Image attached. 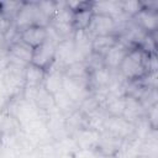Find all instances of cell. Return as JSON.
Listing matches in <instances>:
<instances>
[{"mask_svg": "<svg viewBox=\"0 0 158 158\" xmlns=\"http://www.w3.org/2000/svg\"><path fill=\"white\" fill-rule=\"evenodd\" d=\"M107 117H109V115L105 112V110L102 107H100L99 110L94 111L93 114L85 116V127L91 128V130L101 133L104 131L105 122H106Z\"/></svg>", "mask_w": 158, "mask_h": 158, "instance_id": "cell-23", "label": "cell"}, {"mask_svg": "<svg viewBox=\"0 0 158 158\" xmlns=\"http://www.w3.org/2000/svg\"><path fill=\"white\" fill-rule=\"evenodd\" d=\"M142 9H143L142 1H137V0L121 1V10H122V12H123L127 17H130V19L135 17Z\"/></svg>", "mask_w": 158, "mask_h": 158, "instance_id": "cell-29", "label": "cell"}, {"mask_svg": "<svg viewBox=\"0 0 158 158\" xmlns=\"http://www.w3.org/2000/svg\"><path fill=\"white\" fill-rule=\"evenodd\" d=\"M132 21L141 27L146 33H154L158 28V14L157 10H152L148 7H143L135 17H132Z\"/></svg>", "mask_w": 158, "mask_h": 158, "instance_id": "cell-15", "label": "cell"}, {"mask_svg": "<svg viewBox=\"0 0 158 158\" xmlns=\"http://www.w3.org/2000/svg\"><path fill=\"white\" fill-rule=\"evenodd\" d=\"M118 41L116 35H106V36H96L93 37V53L99 56H105V53Z\"/></svg>", "mask_w": 158, "mask_h": 158, "instance_id": "cell-22", "label": "cell"}, {"mask_svg": "<svg viewBox=\"0 0 158 158\" xmlns=\"http://www.w3.org/2000/svg\"><path fill=\"white\" fill-rule=\"evenodd\" d=\"M112 74H114V72H111L106 67L89 72V84H90L91 91L106 88L112 78Z\"/></svg>", "mask_w": 158, "mask_h": 158, "instance_id": "cell-19", "label": "cell"}, {"mask_svg": "<svg viewBox=\"0 0 158 158\" xmlns=\"http://www.w3.org/2000/svg\"><path fill=\"white\" fill-rule=\"evenodd\" d=\"M130 49L131 48L127 47L125 43H122L121 41H117L104 56V64H105V67L109 68L111 72L118 70L122 60L125 59V57L127 56Z\"/></svg>", "mask_w": 158, "mask_h": 158, "instance_id": "cell-10", "label": "cell"}, {"mask_svg": "<svg viewBox=\"0 0 158 158\" xmlns=\"http://www.w3.org/2000/svg\"><path fill=\"white\" fill-rule=\"evenodd\" d=\"M26 67L27 65H22V64L14 63L10 60L7 69L0 77L10 99H15L22 94V90L25 88V69H26Z\"/></svg>", "mask_w": 158, "mask_h": 158, "instance_id": "cell-3", "label": "cell"}, {"mask_svg": "<svg viewBox=\"0 0 158 158\" xmlns=\"http://www.w3.org/2000/svg\"><path fill=\"white\" fill-rule=\"evenodd\" d=\"M5 51H6V49H5ZM1 52H2V49H0V53H1Z\"/></svg>", "mask_w": 158, "mask_h": 158, "instance_id": "cell-35", "label": "cell"}, {"mask_svg": "<svg viewBox=\"0 0 158 158\" xmlns=\"http://www.w3.org/2000/svg\"><path fill=\"white\" fill-rule=\"evenodd\" d=\"M104 131L121 139H128L135 133V125L126 121L122 116H109L106 118Z\"/></svg>", "mask_w": 158, "mask_h": 158, "instance_id": "cell-7", "label": "cell"}, {"mask_svg": "<svg viewBox=\"0 0 158 158\" xmlns=\"http://www.w3.org/2000/svg\"><path fill=\"white\" fill-rule=\"evenodd\" d=\"M125 139H121L109 132L102 131L100 133V138H99V143H98V148L96 151L101 154L109 156V157H116L123 144Z\"/></svg>", "mask_w": 158, "mask_h": 158, "instance_id": "cell-11", "label": "cell"}, {"mask_svg": "<svg viewBox=\"0 0 158 158\" xmlns=\"http://www.w3.org/2000/svg\"><path fill=\"white\" fill-rule=\"evenodd\" d=\"M46 77V70L30 63L25 69V86L41 88Z\"/></svg>", "mask_w": 158, "mask_h": 158, "instance_id": "cell-21", "label": "cell"}, {"mask_svg": "<svg viewBox=\"0 0 158 158\" xmlns=\"http://www.w3.org/2000/svg\"><path fill=\"white\" fill-rule=\"evenodd\" d=\"M2 20V15H1V12H0V21Z\"/></svg>", "mask_w": 158, "mask_h": 158, "instance_id": "cell-34", "label": "cell"}, {"mask_svg": "<svg viewBox=\"0 0 158 158\" xmlns=\"http://www.w3.org/2000/svg\"><path fill=\"white\" fill-rule=\"evenodd\" d=\"M56 46L51 40H46L41 46L33 48V56H32V64L47 70L52 63L54 62V54H56Z\"/></svg>", "mask_w": 158, "mask_h": 158, "instance_id": "cell-8", "label": "cell"}, {"mask_svg": "<svg viewBox=\"0 0 158 158\" xmlns=\"http://www.w3.org/2000/svg\"><path fill=\"white\" fill-rule=\"evenodd\" d=\"M10 64V58H9V54L6 51H2L0 53V77L5 73V70L7 69Z\"/></svg>", "mask_w": 158, "mask_h": 158, "instance_id": "cell-33", "label": "cell"}, {"mask_svg": "<svg viewBox=\"0 0 158 158\" xmlns=\"http://www.w3.org/2000/svg\"><path fill=\"white\" fill-rule=\"evenodd\" d=\"M63 79H64V68L59 67L56 63H52V65L46 70V77L42 86L53 95L62 89Z\"/></svg>", "mask_w": 158, "mask_h": 158, "instance_id": "cell-14", "label": "cell"}, {"mask_svg": "<svg viewBox=\"0 0 158 158\" xmlns=\"http://www.w3.org/2000/svg\"><path fill=\"white\" fill-rule=\"evenodd\" d=\"M125 98H107L102 109L109 116H122L125 109Z\"/></svg>", "mask_w": 158, "mask_h": 158, "instance_id": "cell-25", "label": "cell"}, {"mask_svg": "<svg viewBox=\"0 0 158 158\" xmlns=\"http://www.w3.org/2000/svg\"><path fill=\"white\" fill-rule=\"evenodd\" d=\"M91 11L93 14L109 16L114 19V21H117L123 16H126L121 10V1H117V0L91 2Z\"/></svg>", "mask_w": 158, "mask_h": 158, "instance_id": "cell-16", "label": "cell"}, {"mask_svg": "<svg viewBox=\"0 0 158 158\" xmlns=\"http://www.w3.org/2000/svg\"><path fill=\"white\" fill-rule=\"evenodd\" d=\"M72 137L74 138L80 151H96L100 138V132L84 127L77 131Z\"/></svg>", "mask_w": 158, "mask_h": 158, "instance_id": "cell-12", "label": "cell"}, {"mask_svg": "<svg viewBox=\"0 0 158 158\" xmlns=\"http://www.w3.org/2000/svg\"><path fill=\"white\" fill-rule=\"evenodd\" d=\"M74 62H84L79 58V56L75 52L73 38H64L56 46V54H54V62L62 68H65L70 63Z\"/></svg>", "mask_w": 158, "mask_h": 158, "instance_id": "cell-5", "label": "cell"}, {"mask_svg": "<svg viewBox=\"0 0 158 158\" xmlns=\"http://www.w3.org/2000/svg\"><path fill=\"white\" fill-rule=\"evenodd\" d=\"M53 100H54V106L65 117L79 109V105L75 101H73L72 98L63 89H60L59 91H57L56 94H53Z\"/></svg>", "mask_w": 158, "mask_h": 158, "instance_id": "cell-20", "label": "cell"}, {"mask_svg": "<svg viewBox=\"0 0 158 158\" xmlns=\"http://www.w3.org/2000/svg\"><path fill=\"white\" fill-rule=\"evenodd\" d=\"M144 114H146V109L143 107L139 99L131 96V95H126L122 117L126 121L135 125L137 121H139L142 117H144Z\"/></svg>", "mask_w": 158, "mask_h": 158, "instance_id": "cell-17", "label": "cell"}, {"mask_svg": "<svg viewBox=\"0 0 158 158\" xmlns=\"http://www.w3.org/2000/svg\"><path fill=\"white\" fill-rule=\"evenodd\" d=\"M148 53L139 47H133L128 51L122 60L118 73L126 80H139L148 73Z\"/></svg>", "mask_w": 158, "mask_h": 158, "instance_id": "cell-1", "label": "cell"}, {"mask_svg": "<svg viewBox=\"0 0 158 158\" xmlns=\"http://www.w3.org/2000/svg\"><path fill=\"white\" fill-rule=\"evenodd\" d=\"M72 38L77 54L81 60H85L93 53V36L88 30H75Z\"/></svg>", "mask_w": 158, "mask_h": 158, "instance_id": "cell-13", "label": "cell"}, {"mask_svg": "<svg viewBox=\"0 0 158 158\" xmlns=\"http://www.w3.org/2000/svg\"><path fill=\"white\" fill-rule=\"evenodd\" d=\"M37 6L40 9L41 15L48 21H51L57 10V1H37Z\"/></svg>", "mask_w": 158, "mask_h": 158, "instance_id": "cell-30", "label": "cell"}, {"mask_svg": "<svg viewBox=\"0 0 158 158\" xmlns=\"http://www.w3.org/2000/svg\"><path fill=\"white\" fill-rule=\"evenodd\" d=\"M14 23L19 31H22L35 25L47 27L49 25V21L41 15L40 9L37 6V1H27V2H22L14 20Z\"/></svg>", "mask_w": 158, "mask_h": 158, "instance_id": "cell-2", "label": "cell"}, {"mask_svg": "<svg viewBox=\"0 0 158 158\" xmlns=\"http://www.w3.org/2000/svg\"><path fill=\"white\" fill-rule=\"evenodd\" d=\"M88 32L93 36H106V35H116L117 36V25L114 19L104 15L93 14L90 23L88 26Z\"/></svg>", "mask_w": 158, "mask_h": 158, "instance_id": "cell-6", "label": "cell"}, {"mask_svg": "<svg viewBox=\"0 0 158 158\" xmlns=\"http://www.w3.org/2000/svg\"><path fill=\"white\" fill-rule=\"evenodd\" d=\"M64 75L68 78H85L89 77V69L85 62H74L64 68Z\"/></svg>", "mask_w": 158, "mask_h": 158, "instance_id": "cell-27", "label": "cell"}, {"mask_svg": "<svg viewBox=\"0 0 158 158\" xmlns=\"http://www.w3.org/2000/svg\"><path fill=\"white\" fill-rule=\"evenodd\" d=\"M62 89L78 105L91 94V88H90V84H89V77H85V78H68V77L64 75Z\"/></svg>", "mask_w": 158, "mask_h": 158, "instance_id": "cell-4", "label": "cell"}, {"mask_svg": "<svg viewBox=\"0 0 158 158\" xmlns=\"http://www.w3.org/2000/svg\"><path fill=\"white\" fill-rule=\"evenodd\" d=\"M22 2L21 1H5V2H0V12L2 15V17L14 21L20 7H21Z\"/></svg>", "mask_w": 158, "mask_h": 158, "instance_id": "cell-28", "label": "cell"}, {"mask_svg": "<svg viewBox=\"0 0 158 158\" xmlns=\"http://www.w3.org/2000/svg\"><path fill=\"white\" fill-rule=\"evenodd\" d=\"M35 104L38 107V110L42 114H46L47 111H49L52 107H54V100H53V95L51 93H48L43 86H41L36 94L35 98Z\"/></svg>", "mask_w": 158, "mask_h": 158, "instance_id": "cell-24", "label": "cell"}, {"mask_svg": "<svg viewBox=\"0 0 158 158\" xmlns=\"http://www.w3.org/2000/svg\"><path fill=\"white\" fill-rule=\"evenodd\" d=\"M157 104H154V105H152V106H149L147 110H146V114H144V117H146V120L148 121V123H149V126L152 127V128H157V121H158V115H157Z\"/></svg>", "mask_w": 158, "mask_h": 158, "instance_id": "cell-31", "label": "cell"}, {"mask_svg": "<svg viewBox=\"0 0 158 158\" xmlns=\"http://www.w3.org/2000/svg\"><path fill=\"white\" fill-rule=\"evenodd\" d=\"M91 16H93V11H91V2H90L88 7H84L74 12V19H73L74 30H86L90 23Z\"/></svg>", "mask_w": 158, "mask_h": 158, "instance_id": "cell-26", "label": "cell"}, {"mask_svg": "<svg viewBox=\"0 0 158 158\" xmlns=\"http://www.w3.org/2000/svg\"><path fill=\"white\" fill-rule=\"evenodd\" d=\"M20 40L32 48L41 46L47 40V28L43 26H30L22 31H20Z\"/></svg>", "mask_w": 158, "mask_h": 158, "instance_id": "cell-18", "label": "cell"}, {"mask_svg": "<svg viewBox=\"0 0 158 158\" xmlns=\"http://www.w3.org/2000/svg\"><path fill=\"white\" fill-rule=\"evenodd\" d=\"M10 100L11 99H10V96H9L5 86H4V83L1 80V78H0V112H2L7 107Z\"/></svg>", "mask_w": 158, "mask_h": 158, "instance_id": "cell-32", "label": "cell"}, {"mask_svg": "<svg viewBox=\"0 0 158 158\" xmlns=\"http://www.w3.org/2000/svg\"><path fill=\"white\" fill-rule=\"evenodd\" d=\"M6 52L9 54V58L14 63H19L22 65H28L32 62L33 56V48L28 46L27 43L22 42L21 40L11 43L7 46Z\"/></svg>", "mask_w": 158, "mask_h": 158, "instance_id": "cell-9", "label": "cell"}]
</instances>
